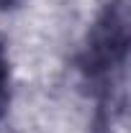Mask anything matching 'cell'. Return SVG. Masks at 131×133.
Returning <instances> with one entry per match:
<instances>
[{
    "label": "cell",
    "instance_id": "obj_1",
    "mask_svg": "<svg viewBox=\"0 0 131 133\" xmlns=\"http://www.w3.org/2000/svg\"><path fill=\"white\" fill-rule=\"evenodd\" d=\"M126 26H129V21H126L123 3L121 0L111 3L87 38L82 69L90 74V79H103V77H108V72L123 66L126 46H129Z\"/></svg>",
    "mask_w": 131,
    "mask_h": 133
},
{
    "label": "cell",
    "instance_id": "obj_2",
    "mask_svg": "<svg viewBox=\"0 0 131 133\" xmlns=\"http://www.w3.org/2000/svg\"><path fill=\"white\" fill-rule=\"evenodd\" d=\"M8 105V56H5V44L0 38V115L5 113Z\"/></svg>",
    "mask_w": 131,
    "mask_h": 133
},
{
    "label": "cell",
    "instance_id": "obj_3",
    "mask_svg": "<svg viewBox=\"0 0 131 133\" xmlns=\"http://www.w3.org/2000/svg\"><path fill=\"white\" fill-rule=\"evenodd\" d=\"M13 3H16V0H0V5H3V8H8V5H13Z\"/></svg>",
    "mask_w": 131,
    "mask_h": 133
}]
</instances>
